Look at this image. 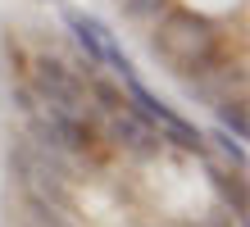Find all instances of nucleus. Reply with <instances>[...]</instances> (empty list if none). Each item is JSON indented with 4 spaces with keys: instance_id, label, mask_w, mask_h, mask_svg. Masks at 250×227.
Returning <instances> with one entry per match:
<instances>
[{
    "instance_id": "9d476101",
    "label": "nucleus",
    "mask_w": 250,
    "mask_h": 227,
    "mask_svg": "<svg viewBox=\"0 0 250 227\" xmlns=\"http://www.w3.org/2000/svg\"><path fill=\"white\" fill-rule=\"evenodd\" d=\"M127 23H159L173 9V0H119Z\"/></svg>"
},
{
    "instance_id": "6e6552de",
    "label": "nucleus",
    "mask_w": 250,
    "mask_h": 227,
    "mask_svg": "<svg viewBox=\"0 0 250 227\" xmlns=\"http://www.w3.org/2000/svg\"><path fill=\"white\" fill-rule=\"evenodd\" d=\"M214 114H218V127L232 132L237 141H246V136H250V123H246V100H241V96H218V100H214Z\"/></svg>"
},
{
    "instance_id": "7ed1b4c3",
    "label": "nucleus",
    "mask_w": 250,
    "mask_h": 227,
    "mask_svg": "<svg viewBox=\"0 0 250 227\" xmlns=\"http://www.w3.org/2000/svg\"><path fill=\"white\" fill-rule=\"evenodd\" d=\"M109 141L123 145V150H132V155H155V150H164V141H159V127L146 123V118L132 114V109H123V114L109 118Z\"/></svg>"
},
{
    "instance_id": "2eb2a0df",
    "label": "nucleus",
    "mask_w": 250,
    "mask_h": 227,
    "mask_svg": "<svg viewBox=\"0 0 250 227\" xmlns=\"http://www.w3.org/2000/svg\"><path fill=\"white\" fill-rule=\"evenodd\" d=\"M232 223H237V218H232V209H228V205H214V209H209V218H205V227H232Z\"/></svg>"
},
{
    "instance_id": "ddd939ff",
    "label": "nucleus",
    "mask_w": 250,
    "mask_h": 227,
    "mask_svg": "<svg viewBox=\"0 0 250 227\" xmlns=\"http://www.w3.org/2000/svg\"><path fill=\"white\" fill-rule=\"evenodd\" d=\"M9 168H14V177H19V186H23L27 173H32V145H27V136H14V145H9Z\"/></svg>"
},
{
    "instance_id": "f8f14e48",
    "label": "nucleus",
    "mask_w": 250,
    "mask_h": 227,
    "mask_svg": "<svg viewBox=\"0 0 250 227\" xmlns=\"http://www.w3.org/2000/svg\"><path fill=\"white\" fill-rule=\"evenodd\" d=\"M91 96H96V104H100V109H109V114H123L127 109V91L123 86H114V82H91Z\"/></svg>"
},
{
    "instance_id": "9b49d317",
    "label": "nucleus",
    "mask_w": 250,
    "mask_h": 227,
    "mask_svg": "<svg viewBox=\"0 0 250 227\" xmlns=\"http://www.w3.org/2000/svg\"><path fill=\"white\" fill-rule=\"evenodd\" d=\"M205 141H209V150H223V155L232 159V168H237V173H246V145H241L232 132L214 127V132H205Z\"/></svg>"
},
{
    "instance_id": "20e7f679",
    "label": "nucleus",
    "mask_w": 250,
    "mask_h": 227,
    "mask_svg": "<svg viewBox=\"0 0 250 227\" xmlns=\"http://www.w3.org/2000/svg\"><path fill=\"white\" fill-rule=\"evenodd\" d=\"M50 141L64 150V155H86V150L96 145V127L86 123L82 114H60V109H50Z\"/></svg>"
},
{
    "instance_id": "423d86ee",
    "label": "nucleus",
    "mask_w": 250,
    "mask_h": 227,
    "mask_svg": "<svg viewBox=\"0 0 250 227\" xmlns=\"http://www.w3.org/2000/svg\"><path fill=\"white\" fill-rule=\"evenodd\" d=\"M159 141H164V145H178L182 155H196V159H209V141H205V132H200L196 123H187L182 114L173 118V123H164V127H159Z\"/></svg>"
},
{
    "instance_id": "4468645a",
    "label": "nucleus",
    "mask_w": 250,
    "mask_h": 227,
    "mask_svg": "<svg viewBox=\"0 0 250 227\" xmlns=\"http://www.w3.org/2000/svg\"><path fill=\"white\" fill-rule=\"evenodd\" d=\"M14 109L32 118L37 114V96H32V86H23V82H14Z\"/></svg>"
},
{
    "instance_id": "dca6fc26",
    "label": "nucleus",
    "mask_w": 250,
    "mask_h": 227,
    "mask_svg": "<svg viewBox=\"0 0 250 227\" xmlns=\"http://www.w3.org/2000/svg\"><path fill=\"white\" fill-rule=\"evenodd\" d=\"M27 227H37V223H27Z\"/></svg>"
},
{
    "instance_id": "f257e3e1",
    "label": "nucleus",
    "mask_w": 250,
    "mask_h": 227,
    "mask_svg": "<svg viewBox=\"0 0 250 227\" xmlns=\"http://www.w3.org/2000/svg\"><path fill=\"white\" fill-rule=\"evenodd\" d=\"M218 45V27L214 19H205V14L196 9H182V5H173L164 19L155 23V37H150V50L164 59V64H182V59L191 55H205V50H214Z\"/></svg>"
},
{
    "instance_id": "39448f33",
    "label": "nucleus",
    "mask_w": 250,
    "mask_h": 227,
    "mask_svg": "<svg viewBox=\"0 0 250 227\" xmlns=\"http://www.w3.org/2000/svg\"><path fill=\"white\" fill-rule=\"evenodd\" d=\"M64 23H68V32H73V41L82 45V55H86V68H100L105 64V23H96L91 14H78V9H68L64 14Z\"/></svg>"
},
{
    "instance_id": "f03ea898",
    "label": "nucleus",
    "mask_w": 250,
    "mask_h": 227,
    "mask_svg": "<svg viewBox=\"0 0 250 227\" xmlns=\"http://www.w3.org/2000/svg\"><path fill=\"white\" fill-rule=\"evenodd\" d=\"M32 96H37V100H46L50 109H60V114H82V104H86V86H82V78L64 64V59L41 55L37 64H32Z\"/></svg>"
},
{
    "instance_id": "1a4fd4ad",
    "label": "nucleus",
    "mask_w": 250,
    "mask_h": 227,
    "mask_svg": "<svg viewBox=\"0 0 250 227\" xmlns=\"http://www.w3.org/2000/svg\"><path fill=\"white\" fill-rule=\"evenodd\" d=\"M23 205H27V214H32L37 227H73V214L55 209L46 195H37V191H27V186H23Z\"/></svg>"
},
{
    "instance_id": "0eeeda50",
    "label": "nucleus",
    "mask_w": 250,
    "mask_h": 227,
    "mask_svg": "<svg viewBox=\"0 0 250 227\" xmlns=\"http://www.w3.org/2000/svg\"><path fill=\"white\" fill-rule=\"evenodd\" d=\"M209 182H214V191H218V200H223L228 209H232V218H246V209H250V200H246V182H241V173H228V168H209Z\"/></svg>"
}]
</instances>
